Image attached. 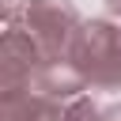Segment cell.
I'll list each match as a JSON object with an SVG mask.
<instances>
[{"mask_svg":"<svg viewBox=\"0 0 121 121\" xmlns=\"http://www.w3.org/2000/svg\"><path fill=\"white\" fill-rule=\"evenodd\" d=\"M68 60L83 72L91 91H121V23L83 19Z\"/></svg>","mask_w":121,"mask_h":121,"instance_id":"cell-1","label":"cell"},{"mask_svg":"<svg viewBox=\"0 0 121 121\" xmlns=\"http://www.w3.org/2000/svg\"><path fill=\"white\" fill-rule=\"evenodd\" d=\"M19 19L30 30V38L45 60H68L72 57V42L83 26V15L72 0H30Z\"/></svg>","mask_w":121,"mask_h":121,"instance_id":"cell-2","label":"cell"},{"mask_svg":"<svg viewBox=\"0 0 121 121\" xmlns=\"http://www.w3.org/2000/svg\"><path fill=\"white\" fill-rule=\"evenodd\" d=\"M45 57L34 45L30 30L23 26V19H8L4 23V38H0V95L30 87V76H34V68Z\"/></svg>","mask_w":121,"mask_h":121,"instance_id":"cell-3","label":"cell"},{"mask_svg":"<svg viewBox=\"0 0 121 121\" xmlns=\"http://www.w3.org/2000/svg\"><path fill=\"white\" fill-rule=\"evenodd\" d=\"M72 102V98H68ZM68 102L38 95L30 87L0 95V121H68Z\"/></svg>","mask_w":121,"mask_h":121,"instance_id":"cell-4","label":"cell"},{"mask_svg":"<svg viewBox=\"0 0 121 121\" xmlns=\"http://www.w3.org/2000/svg\"><path fill=\"white\" fill-rule=\"evenodd\" d=\"M30 91L68 102V98H76V95L87 91V79H83V72L72 60H42L34 68V76H30Z\"/></svg>","mask_w":121,"mask_h":121,"instance_id":"cell-5","label":"cell"},{"mask_svg":"<svg viewBox=\"0 0 121 121\" xmlns=\"http://www.w3.org/2000/svg\"><path fill=\"white\" fill-rule=\"evenodd\" d=\"M26 4H30V0H0V8H4V23H8V19H19Z\"/></svg>","mask_w":121,"mask_h":121,"instance_id":"cell-6","label":"cell"},{"mask_svg":"<svg viewBox=\"0 0 121 121\" xmlns=\"http://www.w3.org/2000/svg\"><path fill=\"white\" fill-rule=\"evenodd\" d=\"M102 121H121V106H106L102 110Z\"/></svg>","mask_w":121,"mask_h":121,"instance_id":"cell-7","label":"cell"},{"mask_svg":"<svg viewBox=\"0 0 121 121\" xmlns=\"http://www.w3.org/2000/svg\"><path fill=\"white\" fill-rule=\"evenodd\" d=\"M106 8H110V11H113V15H117V19H121V0H110V4H106Z\"/></svg>","mask_w":121,"mask_h":121,"instance_id":"cell-8","label":"cell"}]
</instances>
